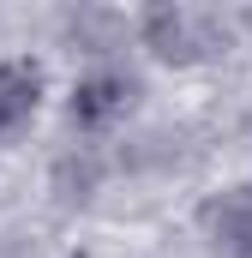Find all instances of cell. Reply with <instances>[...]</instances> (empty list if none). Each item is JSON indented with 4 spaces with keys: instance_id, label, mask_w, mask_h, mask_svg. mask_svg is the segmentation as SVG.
Masks as SVG:
<instances>
[{
    "instance_id": "cell-1",
    "label": "cell",
    "mask_w": 252,
    "mask_h": 258,
    "mask_svg": "<svg viewBox=\"0 0 252 258\" xmlns=\"http://www.w3.org/2000/svg\"><path fill=\"white\" fill-rule=\"evenodd\" d=\"M36 102H42V72L30 60H6L0 66V138H12L36 114Z\"/></svg>"
},
{
    "instance_id": "cell-2",
    "label": "cell",
    "mask_w": 252,
    "mask_h": 258,
    "mask_svg": "<svg viewBox=\"0 0 252 258\" xmlns=\"http://www.w3.org/2000/svg\"><path fill=\"white\" fill-rule=\"evenodd\" d=\"M126 96H132L126 78H108V72H102V78H84V84L72 90V120H78V126H102V120H114L126 108Z\"/></svg>"
}]
</instances>
